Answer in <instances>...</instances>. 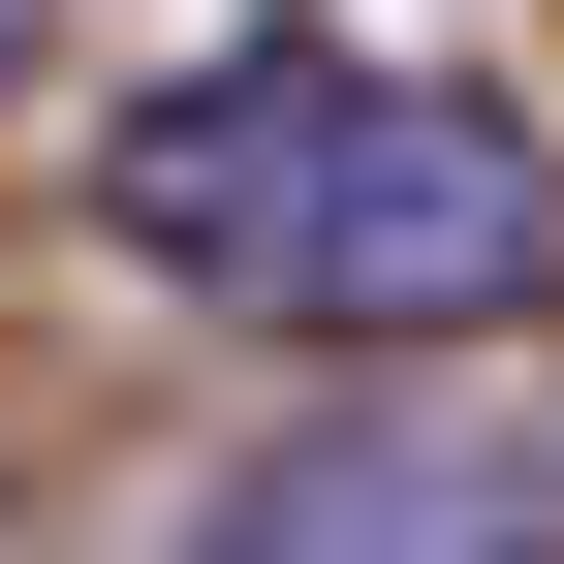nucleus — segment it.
<instances>
[{"label": "nucleus", "instance_id": "1", "mask_svg": "<svg viewBox=\"0 0 564 564\" xmlns=\"http://www.w3.org/2000/svg\"><path fill=\"white\" fill-rule=\"evenodd\" d=\"M251 314H282V345H345V377L564 314V158H533V95H470V63H345L314 220H282V282H251Z\"/></svg>", "mask_w": 564, "mask_h": 564}, {"label": "nucleus", "instance_id": "3", "mask_svg": "<svg viewBox=\"0 0 564 564\" xmlns=\"http://www.w3.org/2000/svg\"><path fill=\"white\" fill-rule=\"evenodd\" d=\"M408 564H564V440H470L440 502H408Z\"/></svg>", "mask_w": 564, "mask_h": 564}, {"label": "nucleus", "instance_id": "4", "mask_svg": "<svg viewBox=\"0 0 564 564\" xmlns=\"http://www.w3.org/2000/svg\"><path fill=\"white\" fill-rule=\"evenodd\" d=\"M32 32H63V0H0V63H32Z\"/></svg>", "mask_w": 564, "mask_h": 564}, {"label": "nucleus", "instance_id": "2", "mask_svg": "<svg viewBox=\"0 0 564 564\" xmlns=\"http://www.w3.org/2000/svg\"><path fill=\"white\" fill-rule=\"evenodd\" d=\"M314 126H345V32H220V63H158V95L95 126V251L188 282V314H251L282 220H314Z\"/></svg>", "mask_w": 564, "mask_h": 564}]
</instances>
